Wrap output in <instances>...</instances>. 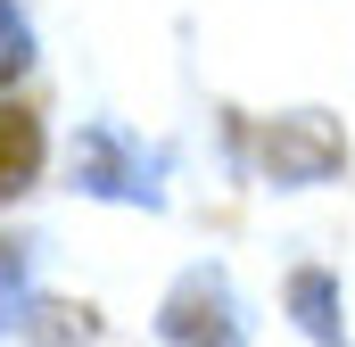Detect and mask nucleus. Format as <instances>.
<instances>
[{"instance_id": "nucleus-6", "label": "nucleus", "mask_w": 355, "mask_h": 347, "mask_svg": "<svg viewBox=\"0 0 355 347\" xmlns=\"http://www.w3.org/2000/svg\"><path fill=\"white\" fill-rule=\"evenodd\" d=\"M25 67H33V25H25V8H8V0H0V91L17 83Z\"/></svg>"}, {"instance_id": "nucleus-3", "label": "nucleus", "mask_w": 355, "mask_h": 347, "mask_svg": "<svg viewBox=\"0 0 355 347\" xmlns=\"http://www.w3.org/2000/svg\"><path fill=\"white\" fill-rule=\"evenodd\" d=\"M347 166V133L322 116V108H297V116H272L257 133V174L272 190H314Z\"/></svg>"}, {"instance_id": "nucleus-4", "label": "nucleus", "mask_w": 355, "mask_h": 347, "mask_svg": "<svg viewBox=\"0 0 355 347\" xmlns=\"http://www.w3.org/2000/svg\"><path fill=\"white\" fill-rule=\"evenodd\" d=\"M289 314H297V331H306V339L339 347V273H322V264L289 273Z\"/></svg>"}, {"instance_id": "nucleus-2", "label": "nucleus", "mask_w": 355, "mask_h": 347, "mask_svg": "<svg viewBox=\"0 0 355 347\" xmlns=\"http://www.w3.org/2000/svg\"><path fill=\"white\" fill-rule=\"evenodd\" d=\"M157 339L166 347H248V306L232 289L223 264H182L166 306H157Z\"/></svg>"}, {"instance_id": "nucleus-5", "label": "nucleus", "mask_w": 355, "mask_h": 347, "mask_svg": "<svg viewBox=\"0 0 355 347\" xmlns=\"http://www.w3.org/2000/svg\"><path fill=\"white\" fill-rule=\"evenodd\" d=\"M42 174V124L25 108H0V198H17Z\"/></svg>"}, {"instance_id": "nucleus-1", "label": "nucleus", "mask_w": 355, "mask_h": 347, "mask_svg": "<svg viewBox=\"0 0 355 347\" xmlns=\"http://www.w3.org/2000/svg\"><path fill=\"white\" fill-rule=\"evenodd\" d=\"M75 190L116 198V207H166V158L141 133H124L116 116H99L75 133Z\"/></svg>"}]
</instances>
